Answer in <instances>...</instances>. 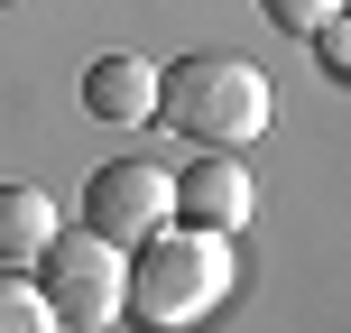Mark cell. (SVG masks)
<instances>
[{
  "mask_svg": "<svg viewBox=\"0 0 351 333\" xmlns=\"http://www.w3.org/2000/svg\"><path fill=\"white\" fill-rule=\"evenodd\" d=\"M231 297V231H194V222H158L130 260V297L121 315L139 333H194L213 306Z\"/></svg>",
  "mask_w": 351,
  "mask_h": 333,
  "instance_id": "1",
  "label": "cell"
},
{
  "mask_svg": "<svg viewBox=\"0 0 351 333\" xmlns=\"http://www.w3.org/2000/svg\"><path fill=\"white\" fill-rule=\"evenodd\" d=\"M158 121L194 148H250L268 130V74L250 56L213 47V56H176L158 74Z\"/></svg>",
  "mask_w": 351,
  "mask_h": 333,
  "instance_id": "2",
  "label": "cell"
},
{
  "mask_svg": "<svg viewBox=\"0 0 351 333\" xmlns=\"http://www.w3.org/2000/svg\"><path fill=\"white\" fill-rule=\"evenodd\" d=\"M28 268H37V287H47L56 324H74V333L121 324V297H130V250H121V241H102V231H65V222H56V241L37 250Z\"/></svg>",
  "mask_w": 351,
  "mask_h": 333,
  "instance_id": "3",
  "label": "cell"
},
{
  "mask_svg": "<svg viewBox=\"0 0 351 333\" xmlns=\"http://www.w3.org/2000/svg\"><path fill=\"white\" fill-rule=\"evenodd\" d=\"M167 213H176V185H167V167H148V158H102L84 176V231H102V241H121V250H139Z\"/></svg>",
  "mask_w": 351,
  "mask_h": 333,
  "instance_id": "4",
  "label": "cell"
},
{
  "mask_svg": "<svg viewBox=\"0 0 351 333\" xmlns=\"http://www.w3.org/2000/svg\"><path fill=\"white\" fill-rule=\"evenodd\" d=\"M176 185V222H194V231H241L250 213H259V185H250V167H241V148H204L185 176H167Z\"/></svg>",
  "mask_w": 351,
  "mask_h": 333,
  "instance_id": "5",
  "label": "cell"
},
{
  "mask_svg": "<svg viewBox=\"0 0 351 333\" xmlns=\"http://www.w3.org/2000/svg\"><path fill=\"white\" fill-rule=\"evenodd\" d=\"M84 111L102 130H148L158 121V65H148V56H93L84 65Z\"/></svg>",
  "mask_w": 351,
  "mask_h": 333,
  "instance_id": "6",
  "label": "cell"
},
{
  "mask_svg": "<svg viewBox=\"0 0 351 333\" xmlns=\"http://www.w3.org/2000/svg\"><path fill=\"white\" fill-rule=\"evenodd\" d=\"M56 241V204L37 185H0V268H28Z\"/></svg>",
  "mask_w": 351,
  "mask_h": 333,
  "instance_id": "7",
  "label": "cell"
},
{
  "mask_svg": "<svg viewBox=\"0 0 351 333\" xmlns=\"http://www.w3.org/2000/svg\"><path fill=\"white\" fill-rule=\"evenodd\" d=\"M0 333H65L56 306H47V287L19 278V268H0Z\"/></svg>",
  "mask_w": 351,
  "mask_h": 333,
  "instance_id": "8",
  "label": "cell"
},
{
  "mask_svg": "<svg viewBox=\"0 0 351 333\" xmlns=\"http://www.w3.org/2000/svg\"><path fill=\"white\" fill-rule=\"evenodd\" d=\"M268 10V28H287V37H305V28H324V19H342L351 0H259Z\"/></svg>",
  "mask_w": 351,
  "mask_h": 333,
  "instance_id": "9",
  "label": "cell"
},
{
  "mask_svg": "<svg viewBox=\"0 0 351 333\" xmlns=\"http://www.w3.org/2000/svg\"><path fill=\"white\" fill-rule=\"evenodd\" d=\"M305 37H315V65L324 74H351V28H342V19H324V28H305Z\"/></svg>",
  "mask_w": 351,
  "mask_h": 333,
  "instance_id": "10",
  "label": "cell"
}]
</instances>
